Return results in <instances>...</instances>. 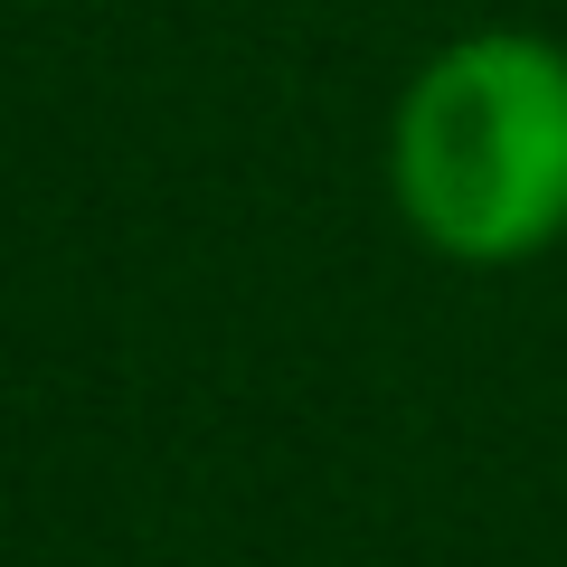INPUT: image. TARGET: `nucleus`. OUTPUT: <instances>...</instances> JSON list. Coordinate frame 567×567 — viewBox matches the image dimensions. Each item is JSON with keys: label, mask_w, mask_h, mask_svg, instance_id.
I'll return each instance as SVG.
<instances>
[{"label": "nucleus", "mask_w": 567, "mask_h": 567, "mask_svg": "<svg viewBox=\"0 0 567 567\" xmlns=\"http://www.w3.org/2000/svg\"><path fill=\"white\" fill-rule=\"evenodd\" d=\"M388 199L445 265L502 275L567 237V48L548 29H464L388 114Z\"/></svg>", "instance_id": "1"}]
</instances>
